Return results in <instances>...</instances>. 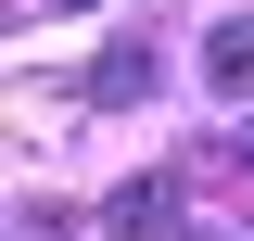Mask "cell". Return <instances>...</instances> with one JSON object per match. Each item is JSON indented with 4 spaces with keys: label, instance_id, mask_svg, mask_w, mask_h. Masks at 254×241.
Returning a JSON list of instances; mask_svg holds the SVG:
<instances>
[{
    "label": "cell",
    "instance_id": "obj_1",
    "mask_svg": "<svg viewBox=\"0 0 254 241\" xmlns=\"http://www.w3.org/2000/svg\"><path fill=\"white\" fill-rule=\"evenodd\" d=\"M153 76H165V51H153V38H115V51L89 63V102H153Z\"/></svg>",
    "mask_w": 254,
    "mask_h": 241
},
{
    "label": "cell",
    "instance_id": "obj_2",
    "mask_svg": "<svg viewBox=\"0 0 254 241\" xmlns=\"http://www.w3.org/2000/svg\"><path fill=\"white\" fill-rule=\"evenodd\" d=\"M203 76H216L229 102H254V13H229V26L203 38Z\"/></svg>",
    "mask_w": 254,
    "mask_h": 241
},
{
    "label": "cell",
    "instance_id": "obj_3",
    "mask_svg": "<svg viewBox=\"0 0 254 241\" xmlns=\"http://www.w3.org/2000/svg\"><path fill=\"white\" fill-rule=\"evenodd\" d=\"M102 216H115L127 241H153L165 216H178V178H127V190H115V203H102Z\"/></svg>",
    "mask_w": 254,
    "mask_h": 241
},
{
    "label": "cell",
    "instance_id": "obj_4",
    "mask_svg": "<svg viewBox=\"0 0 254 241\" xmlns=\"http://www.w3.org/2000/svg\"><path fill=\"white\" fill-rule=\"evenodd\" d=\"M229 152H242V178H254V115H242V140H229Z\"/></svg>",
    "mask_w": 254,
    "mask_h": 241
}]
</instances>
